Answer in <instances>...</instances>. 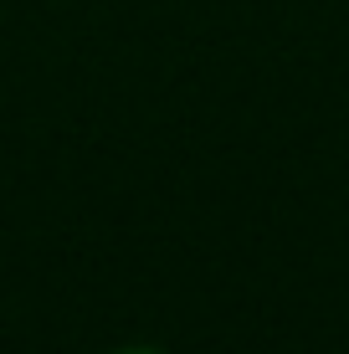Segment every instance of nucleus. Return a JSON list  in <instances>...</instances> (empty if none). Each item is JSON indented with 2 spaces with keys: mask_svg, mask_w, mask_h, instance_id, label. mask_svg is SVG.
Returning <instances> with one entry per match:
<instances>
[{
  "mask_svg": "<svg viewBox=\"0 0 349 354\" xmlns=\"http://www.w3.org/2000/svg\"><path fill=\"white\" fill-rule=\"evenodd\" d=\"M118 354H164V349H149V344H129V349H118Z\"/></svg>",
  "mask_w": 349,
  "mask_h": 354,
  "instance_id": "f257e3e1",
  "label": "nucleus"
}]
</instances>
